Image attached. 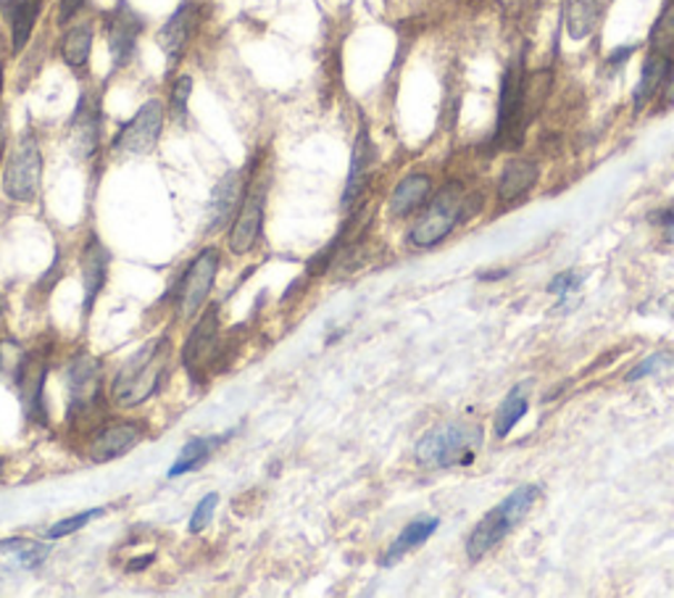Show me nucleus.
<instances>
[{
  "label": "nucleus",
  "mask_w": 674,
  "mask_h": 598,
  "mask_svg": "<svg viewBox=\"0 0 674 598\" xmlns=\"http://www.w3.org/2000/svg\"><path fill=\"white\" fill-rule=\"evenodd\" d=\"M3 148H6V127L0 122V156H3Z\"/></svg>",
  "instance_id": "obj_37"
},
{
  "label": "nucleus",
  "mask_w": 674,
  "mask_h": 598,
  "mask_svg": "<svg viewBox=\"0 0 674 598\" xmlns=\"http://www.w3.org/2000/svg\"><path fill=\"white\" fill-rule=\"evenodd\" d=\"M190 96H192V77H188V74L177 77L175 84H171V92H169V109H171V117H175L177 122H185V119H188Z\"/></svg>",
  "instance_id": "obj_29"
},
{
  "label": "nucleus",
  "mask_w": 674,
  "mask_h": 598,
  "mask_svg": "<svg viewBox=\"0 0 674 598\" xmlns=\"http://www.w3.org/2000/svg\"><path fill=\"white\" fill-rule=\"evenodd\" d=\"M85 6V0H61L59 6V24H69L71 19L80 13V9Z\"/></svg>",
  "instance_id": "obj_35"
},
{
  "label": "nucleus",
  "mask_w": 674,
  "mask_h": 598,
  "mask_svg": "<svg viewBox=\"0 0 674 598\" xmlns=\"http://www.w3.org/2000/svg\"><path fill=\"white\" fill-rule=\"evenodd\" d=\"M153 559H156L153 554H148V557H140V559H132V561H129L127 569H129V572H135V569H146Z\"/></svg>",
  "instance_id": "obj_36"
},
{
  "label": "nucleus",
  "mask_w": 674,
  "mask_h": 598,
  "mask_svg": "<svg viewBox=\"0 0 674 598\" xmlns=\"http://www.w3.org/2000/svg\"><path fill=\"white\" fill-rule=\"evenodd\" d=\"M171 359V343L167 338H156L132 353L125 361V367L117 372V380L111 386V401L119 409H138L156 396L163 375H167Z\"/></svg>",
  "instance_id": "obj_1"
},
{
  "label": "nucleus",
  "mask_w": 674,
  "mask_h": 598,
  "mask_svg": "<svg viewBox=\"0 0 674 598\" xmlns=\"http://www.w3.org/2000/svg\"><path fill=\"white\" fill-rule=\"evenodd\" d=\"M0 3H13V0H0Z\"/></svg>",
  "instance_id": "obj_42"
},
{
  "label": "nucleus",
  "mask_w": 674,
  "mask_h": 598,
  "mask_svg": "<svg viewBox=\"0 0 674 598\" xmlns=\"http://www.w3.org/2000/svg\"><path fill=\"white\" fill-rule=\"evenodd\" d=\"M583 282H585L583 272H562L548 282V290L554 296H569V293H575V290H579V285Z\"/></svg>",
  "instance_id": "obj_33"
},
{
  "label": "nucleus",
  "mask_w": 674,
  "mask_h": 598,
  "mask_svg": "<svg viewBox=\"0 0 674 598\" xmlns=\"http://www.w3.org/2000/svg\"><path fill=\"white\" fill-rule=\"evenodd\" d=\"M106 275H109V251L103 243L90 235L88 246L82 253V285H85V317L92 315V306H96L100 290L106 285Z\"/></svg>",
  "instance_id": "obj_17"
},
{
  "label": "nucleus",
  "mask_w": 674,
  "mask_h": 598,
  "mask_svg": "<svg viewBox=\"0 0 674 598\" xmlns=\"http://www.w3.org/2000/svg\"><path fill=\"white\" fill-rule=\"evenodd\" d=\"M537 501H541V488L519 486L516 490H512L498 507L487 511V515L477 522V528L472 530L469 540H466V557H469V561H479L506 536H512V532L519 528L522 519L533 511Z\"/></svg>",
  "instance_id": "obj_2"
},
{
  "label": "nucleus",
  "mask_w": 674,
  "mask_h": 598,
  "mask_svg": "<svg viewBox=\"0 0 674 598\" xmlns=\"http://www.w3.org/2000/svg\"><path fill=\"white\" fill-rule=\"evenodd\" d=\"M666 361H670V359H666L664 353H654V356H648V359H645L641 367H635L633 372L627 375V380H641V377H645V375H648V372H656V369H662V367L666 365Z\"/></svg>",
  "instance_id": "obj_34"
},
{
  "label": "nucleus",
  "mask_w": 674,
  "mask_h": 598,
  "mask_svg": "<svg viewBox=\"0 0 674 598\" xmlns=\"http://www.w3.org/2000/svg\"><path fill=\"white\" fill-rule=\"evenodd\" d=\"M537 175L541 172H537L535 161H527V159L508 161L504 175H500V180H498V198L500 201L512 203V201H516V198L529 193V190L535 188Z\"/></svg>",
  "instance_id": "obj_22"
},
{
  "label": "nucleus",
  "mask_w": 674,
  "mask_h": 598,
  "mask_svg": "<svg viewBox=\"0 0 674 598\" xmlns=\"http://www.w3.org/2000/svg\"><path fill=\"white\" fill-rule=\"evenodd\" d=\"M98 130V103H88V98H82L75 119H71V146H75V153L80 159L96 153Z\"/></svg>",
  "instance_id": "obj_21"
},
{
  "label": "nucleus",
  "mask_w": 674,
  "mask_h": 598,
  "mask_svg": "<svg viewBox=\"0 0 674 598\" xmlns=\"http://www.w3.org/2000/svg\"><path fill=\"white\" fill-rule=\"evenodd\" d=\"M437 528H440V519L437 517H417L412 519V522L406 525L404 530H400V536L393 540L390 548H387V554L383 557L385 567H393L398 559H404L408 551H414V548H419L422 544H427L429 538L435 536Z\"/></svg>",
  "instance_id": "obj_19"
},
{
  "label": "nucleus",
  "mask_w": 674,
  "mask_h": 598,
  "mask_svg": "<svg viewBox=\"0 0 674 598\" xmlns=\"http://www.w3.org/2000/svg\"><path fill=\"white\" fill-rule=\"evenodd\" d=\"M42 182V153L38 138L24 132L13 146L3 169V193L17 203H32L40 193Z\"/></svg>",
  "instance_id": "obj_5"
},
{
  "label": "nucleus",
  "mask_w": 674,
  "mask_h": 598,
  "mask_svg": "<svg viewBox=\"0 0 674 598\" xmlns=\"http://www.w3.org/2000/svg\"><path fill=\"white\" fill-rule=\"evenodd\" d=\"M100 515H103V509H88V511H80V515H75V517L59 519V522H56L53 528L48 530V538H50V540L67 538V536H71V532L82 530L85 525H90L92 519H98Z\"/></svg>",
  "instance_id": "obj_31"
},
{
  "label": "nucleus",
  "mask_w": 674,
  "mask_h": 598,
  "mask_svg": "<svg viewBox=\"0 0 674 598\" xmlns=\"http://www.w3.org/2000/svg\"><path fill=\"white\" fill-rule=\"evenodd\" d=\"M246 193L248 169H229L211 193L209 209H206V232H219L225 227H232Z\"/></svg>",
  "instance_id": "obj_11"
},
{
  "label": "nucleus",
  "mask_w": 674,
  "mask_h": 598,
  "mask_svg": "<svg viewBox=\"0 0 674 598\" xmlns=\"http://www.w3.org/2000/svg\"><path fill=\"white\" fill-rule=\"evenodd\" d=\"M225 443V438L221 436H209V438H190L188 443L182 446V451L177 454V461L169 469V477H179V475H188L196 472L206 465V461L211 459V454L217 451V448Z\"/></svg>",
  "instance_id": "obj_24"
},
{
  "label": "nucleus",
  "mask_w": 674,
  "mask_h": 598,
  "mask_svg": "<svg viewBox=\"0 0 674 598\" xmlns=\"http://www.w3.org/2000/svg\"><path fill=\"white\" fill-rule=\"evenodd\" d=\"M219 335H221V317L219 306L211 303L209 309L200 311V319L192 327L182 346V365L192 377L206 375L219 356Z\"/></svg>",
  "instance_id": "obj_9"
},
{
  "label": "nucleus",
  "mask_w": 674,
  "mask_h": 598,
  "mask_svg": "<svg viewBox=\"0 0 674 598\" xmlns=\"http://www.w3.org/2000/svg\"><path fill=\"white\" fill-rule=\"evenodd\" d=\"M483 443V432L475 425L446 422L429 430L417 443V465L425 469H448L456 465H472L477 448Z\"/></svg>",
  "instance_id": "obj_3"
},
{
  "label": "nucleus",
  "mask_w": 674,
  "mask_h": 598,
  "mask_svg": "<svg viewBox=\"0 0 674 598\" xmlns=\"http://www.w3.org/2000/svg\"><path fill=\"white\" fill-rule=\"evenodd\" d=\"M69 382V403L75 415H85L100 398V361L88 353H80L71 359L67 369Z\"/></svg>",
  "instance_id": "obj_13"
},
{
  "label": "nucleus",
  "mask_w": 674,
  "mask_h": 598,
  "mask_svg": "<svg viewBox=\"0 0 674 598\" xmlns=\"http://www.w3.org/2000/svg\"><path fill=\"white\" fill-rule=\"evenodd\" d=\"M198 21H200L198 6L182 3L175 13H171L167 24L161 27L159 46H161L163 56H167L169 67H175V63L182 59L185 48H188V42L192 40V34H196V30H198Z\"/></svg>",
  "instance_id": "obj_15"
},
{
  "label": "nucleus",
  "mask_w": 674,
  "mask_h": 598,
  "mask_svg": "<svg viewBox=\"0 0 674 598\" xmlns=\"http://www.w3.org/2000/svg\"><path fill=\"white\" fill-rule=\"evenodd\" d=\"M24 369H27V356L24 351L17 343H0V375L6 377H13V380H21L24 377Z\"/></svg>",
  "instance_id": "obj_30"
},
{
  "label": "nucleus",
  "mask_w": 674,
  "mask_h": 598,
  "mask_svg": "<svg viewBox=\"0 0 674 598\" xmlns=\"http://www.w3.org/2000/svg\"><path fill=\"white\" fill-rule=\"evenodd\" d=\"M163 132V103L150 98L138 109L129 122L121 127L117 138L111 142L113 153L125 156H148L159 146Z\"/></svg>",
  "instance_id": "obj_8"
},
{
  "label": "nucleus",
  "mask_w": 674,
  "mask_h": 598,
  "mask_svg": "<svg viewBox=\"0 0 674 598\" xmlns=\"http://www.w3.org/2000/svg\"><path fill=\"white\" fill-rule=\"evenodd\" d=\"M142 430L135 422H111L92 436L90 443V459L96 465H106V461H113L125 454L132 451L135 446L140 443Z\"/></svg>",
  "instance_id": "obj_14"
},
{
  "label": "nucleus",
  "mask_w": 674,
  "mask_h": 598,
  "mask_svg": "<svg viewBox=\"0 0 674 598\" xmlns=\"http://www.w3.org/2000/svg\"><path fill=\"white\" fill-rule=\"evenodd\" d=\"M92 53V27L75 24L61 38V59L71 69H82Z\"/></svg>",
  "instance_id": "obj_28"
},
{
  "label": "nucleus",
  "mask_w": 674,
  "mask_h": 598,
  "mask_svg": "<svg viewBox=\"0 0 674 598\" xmlns=\"http://www.w3.org/2000/svg\"><path fill=\"white\" fill-rule=\"evenodd\" d=\"M429 193H433V180L427 175L404 177L390 196V213L396 219L408 217V213H414L419 206L427 203Z\"/></svg>",
  "instance_id": "obj_20"
},
{
  "label": "nucleus",
  "mask_w": 674,
  "mask_h": 598,
  "mask_svg": "<svg viewBox=\"0 0 674 598\" xmlns=\"http://www.w3.org/2000/svg\"><path fill=\"white\" fill-rule=\"evenodd\" d=\"M529 409V386L527 382H519L508 390V396L504 398V403L498 406L496 415V438H506L508 432L519 425V419L527 415Z\"/></svg>",
  "instance_id": "obj_26"
},
{
  "label": "nucleus",
  "mask_w": 674,
  "mask_h": 598,
  "mask_svg": "<svg viewBox=\"0 0 674 598\" xmlns=\"http://www.w3.org/2000/svg\"><path fill=\"white\" fill-rule=\"evenodd\" d=\"M40 17V0H13L11 3V51L21 53L32 38Z\"/></svg>",
  "instance_id": "obj_25"
},
{
  "label": "nucleus",
  "mask_w": 674,
  "mask_h": 598,
  "mask_svg": "<svg viewBox=\"0 0 674 598\" xmlns=\"http://www.w3.org/2000/svg\"><path fill=\"white\" fill-rule=\"evenodd\" d=\"M604 0H566V30L575 40H583L593 32L601 17Z\"/></svg>",
  "instance_id": "obj_27"
},
{
  "label": "nucleus",
  "mask_w": 674,
  "mask_h": 598,
  "mask_svg": "<svg viewBox=\"0 0 674 598\" xmlns=\"http://www.w3.org/2000/svg\"><path fill=\"white\" fill-rule=\"evenodd\" d=\"M221 265V253L217 246L204 248L196 259L185 269L182 280L177 285V315L182 319H192L200 315L206 301H209L214 282H217Z\"/></svg>",
  "instance_id": "obj_6"
},
{
  "label": "nucleus",
  "mask_w": 674,
  "mask_h": 598,
  "mask_svg": "<svg viewBox=\"0 0 674 598\" xmlns=\"http://www.w3.org/2000/svg\"><path fill=\"white\" fill-rule=\"evenodd\" d=\"M0 96H3V67H0Z\"/></svg>",
  "instance_id": "obj_39"
},
{
  "label": "nucleus",
  "mask_w": 674,
  "mask_h": 598,
  "mask_svg": "<svg viewBox=\"0 0 674 598\" xmlns=\"http://www.w3.org/2000/svg\"><path fill=\"white\" fill-rule=\"evenodd\" d=\"M462 217H464V190L458 182H450L448 188H443L440 193L429 201L425 213L419 217V222L412 227V232H408V243L414 248H433L437 243H443Z\"/></svg>",
  "instance_id": "obj_4"
},
{
  "label": "nucleus",
  "mask_w": 674,
  "mask_h": 598,
  "mask_svg": "<svg viewBox=\"0 0 674 598\" xmlns=\"http://www.w3.org/2000/svg\"><path fill=\"white\" fill-rule=\"evenodd\" d=\"M217 504H219L217 494H209V496L200 498L196 511H192V517H190V532H196L198 536V532H204L206 528H209L211 519H214V511H217Z\"/></svg>",
  "instance_id": "obj_32"
},
{
  "label": "nucleus",
  "mask_w": 674,
  "mask_h": 598,
  "mask_svg": "<svg viewBox=\"0 0 674 598\" xmlns=\"http://www.w3.org/2000/svg\"><path fill=\"white\" fill-rule=\"evenodd\" d=\"M670 82H672V92H674V69H672V77H670Z\"/></svg>",
  "instance_id": "obj_41"
},
{
  "label": "nucleus",
  "mask_w": 674,
  "mask_h": 598,
  "mask_svg": "<svg viewBox=\"0 0 674 598\" xmlns=\"http://www.w3.org/2000/svg\"><path fill=\"white\" fill-rule=\"evenodd\" d=\"M666 238H670V240H672V243H674V222H670V225H666Z\"/></svg>",
  "instance_id": "obj_38"
},
{
  "label": "nucleus",
  "mask_w": 674,
  "mask_h": 598,
  "mask_svg": "<svg viewBox=\"0 0 674 598\" xmlns=\"http://www.w3.org/2000/svg\"><path fill=\"white\" fill-rule=\"evenodd\" d=\"M53 546L32 538L0 540V567L3 569H38L50 557Z\"/></svg>",
  "instance_id": "obj_18"
},
{
  "label": "nucleus",
  "mask_w": 674,
  "mask_h": 598,
  "mask_svg": "<svg viewBox=\"0 0 674 598\" xmlns=\"http://www.w3.org/2000/svg\"><path fill=\"white\" fill-rule=\"evenodd\" d=\"M672 77V56L651 51L648 59L643 63L641 71V82H637L635 88V106L637 109H643L645 103L654 101V96L658 92V88L670 80Z\"/></svg>",
  "instance_id": "obj_23"
},
{
  "label": "nucleus",
  "mask_w": 674,
  "mask_h": 598,
  "mask_svg": "<svg viewBox=\"0 0 674 598\" xmlns=\"http://www.w3.org/2000/svg\"><path fill=\"white\" fill-rule=\"evenodd\" d=\"M3 472H6V461L0 459V477H3Z\"/></svg>",
  "instance_id": "obj_40"
},
{
  "label": "nucleus",
  "mask_w": 674,
  "mask_h": 598,
  "mask_svg": "<svg viewBox=\"0 0 674 598\" xmlns=\"http://www.w3.org/2000/svg\"><path fill=\"white\" fill-rule=\"evenodd\" d=\"M522 130H525V67H522V59H514L506 67L504 84H500L496 142L498 146H506V142L519 146Z\"/></svg>",
  "instance_id": "obj_7"
},
{
  "label": "nucleus",
  "mask_w": 674,
  "mask_h": 598,
  "mask_svg": "<svg viewBox=\"0 0 674 598\" xmlns=\"http://www.w3.org/2000/svg\"><path fill=\"white\" fill-rule=\"evenodd\" d=\"M264 213H267V182L248 185V193L242 198L238 217H235L232 227H229V251L238 256L254 251L264 230Z\"/></svg>",
  "instance_id": "obj_10"
},
{
  "label": "nucleus",
  "mask_w": 674,
  "mask_h": 598,
  "mask_svg": "<svg viewBox=\"0 0 674 598\" xmlns=\"http://www.w3.org/2000/svg\"><path fill=\"white\" fill-rule=\"evenodd\" d=\"M140 32H142L140 17L129 9L125 0H121L117 9H113L111 17L106 19V38H109L113 67L121 69L135 59Z\"/></svg>",
  "instance_id": "obj_12"
},
{
  "label": "nucleus",
  "mask_w": 674,
  "mask_h": 598,
  "mask_svg": "<svg viewBox=\"0 0 674 598\" xmlns=\"http://www.w3.org/2000/svg\"><path fill=\"white\" fill-rule=\"evenodd\" d=\"M371 163H375V146H371L367 124H361V130H358L354 140V151H350V169L346 190H343V206H346V209H350V206L364 196V190H367Z\"/></svg>",
  "instance_id": "obj_16"
}]
</instances>
